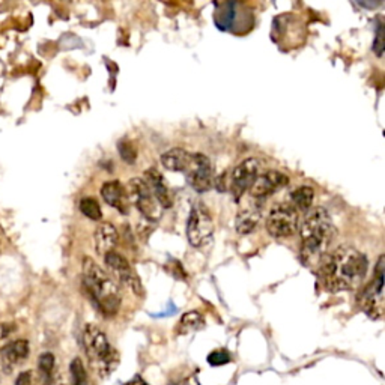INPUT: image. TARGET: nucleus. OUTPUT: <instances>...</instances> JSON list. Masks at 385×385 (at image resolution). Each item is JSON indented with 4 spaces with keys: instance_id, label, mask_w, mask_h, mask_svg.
I'll list each match as a JSON object with an SVG mask.
<instances>
[{
    "instance_id": "7",
    "label": "nucleus",
    "mask_w": 385,
    "mask_h": 385,
    "mask_svg": "<svg viewBox=\"0 0 385 385\" xmlns=\"http://www.w3.org/2000/svg\"><path fill=\"white\" fill-rule=\"evenodd\" d=\"M300 227L298 211L289 203H277L267 217V230L274 238L292 236Z\"/></svg>"
},
{
    "instance_id": "19",
    "label": "nucleus",
    "mask_w": 385,
    "mask_h": 385,
    "mask_svg": "<svg viewBox=\"0 0 385 385\" xmlns=\"http://www.w3.org/2000/svg\"><path fill=\"white\" fill-rule=\"evenodd\" d=\"M190 158H191L190 152H187L182 148H175V149H170V151L163 153L161 163H163V166L169 169L170 172H182L184 173L187 166H189Z\"/></svg>"
},
{
    "instance_id": "16",
    "label": "nucleus",
    "mask_w": 385,
    "mask_h": 385,
    "mask_svg": "<svg viewBox=\"0 0 385 385\" xmlns=\"http://www.w3.org/2000/svg\"><path fill=\"white\" fill-rule=\"evenodd\" d=\"M143 181L146 182L152 196L156 197L157 202L160 203V206L163 208V210H164V208H170L172 206V199H170L166 181H164L163 175L157 169L151 168L145 173V179H143Z\"/></svg>"
},
{
    "instance_id": "3",
    "label": "nucleus",
    "mask_w": 385,
    "mask_h": 385,
    "mask_svg": "<svg viewBox=\"0 0 385 385\" xmlns=\"http://www.w3.org/2000/svg\"><path fill=\"white\" fill-rule=\"evenodd\" d=\"M83 283L98 309L106 316L116 315L122 303V292L112 276H108L92 258L83 259Z\"/></svg>"
},
{
    "instance_id": "29",
    "label": "nucleus",
    "mask_w": 385,
    "mask_h": 385,
    "mask_svg": "<svg viewBox=\"0 0 385 385\" xmlns=\"http://www.w3.org/2000/svg\"><path fill=\"white\" fill-rule=\"evenodd\" d=\"M11 333H13V327L6 324H0V345H4V342H6Z\"/></svg>"
},
{
    "instance_id": "30",
    "label": "nucleus",
    "mask_w": 385,
    "mask_h": 385,
    "mask_svg": "<svg viewBox=\"0 0 385 385\" xmlns=\"http://www.w3.org/2000/svg\"><path fill=\"white\" fill-rule=\"evenodd\" d=\"M124 385H149V384L145 379H143V378H140V377H134L131 381L125 382Z\"/></svg>"
},
{
    "instance_id": "26",
    "label": "nucleus",
    "mask_w": 385,
    "mask_h": 385,
    "mask_svg": "<svg viewBox=\"0 0 385 385\" xmlns=\"http://www.w3.org/2000/svg\"><path fill=\"white\" fill-rule=\"evenodd\" d=\"M232 360L230 358V354L225 349H220V351H214L210 354V357H208V362H210L211 366L217 367V366H223V365H227V362Z\"/></svg>"
},
{
    "instance_id": "10",
    "label": "nucleus",
    "mask_w": 385,
    "mask_h": 385,
    "mask_svg": "<svg viewBox=\"0 0 385 385\" xmlns=\"http://www.w3.org/2000/svg\"><path fill=\"white\" fill-rule=\"evenodd\" d=\"M104 263L107 265V268L115 274L116 279L120 283H124L127 288L130 291H133L136 295L143 296L145 291H143L141 282L137 277L134 270L131 268L130 262L122 255H119V253H116V251H110L104 256Z\"/></svg>"
},
{
    "instance_id": "24",
    "label": "nucleus",
    "mask_w": 385,
    "mask_h": 385,
    "mask_svg": "<svg viewBox=\"0 0 385 385\" xmlns=\"http://www.w3.org/2000/svg\"><path fill=\"white\" fill-rule=\"evenodd\" d=\"M72 385H87V373L80 358H74L70 365Z\"/></svg>"
},
{
    "instance_id": "5",
    "label": "nucleus",
    "mask_w": 385,
    "mask_h": 385,
    "mask_svg": "<svg viewBox=\"0 0 385 385\" xmlns=\"http://www.w3.org/2000/svg\"><path fill=\"white\" fill-rule=\"evenodd\" d=\"M214 235V222L211 213L203 203H196L187 222V238L194 248H203L211 243Z\"/></svg>"
},
{
    "instance_id": "12",
    "label": "nucleus",
    "mask_w": 385,
    "mask_h": 385,
    "mask_svg": "<svg viewBox=\"0 0 385 385\" xmlns=\"http://www.w3.org/2000/svg\"><path fill=\"white\" fill-rule=\"evenodd\" d=\"M288 182H289V178L282 172L268 170L258 176L255 184H253L250 189V196L253 197V199H259V201L265 199V197L283 189L284 185H288Z\"/></svg>"
},
{
    "instance_id": "9",
    "label": "nucleus",
    "mask_w": 385,
    "mask_h": 385,
    "mask_svg": "<svg viewBox=\"0 0 385 385\" xmlns=\"http://www.w3.org/2000/svg\"><path fill=\"white\" fill-rule=\"evenodd\" d=\"M185 178L197 193H205L213 187V166L211 161L203 153H191L189 166H187Z\"/></svg>"
},
{
    "instance_id": "6",
    "label": "nucleus",
    "mask_w": 385,
    "mask_h": 385,
    "mask_svg": "<svg viewBox=\"0 0 385 385\" xmlns=\"http://www.w3.org/2000/svg\"><path fill=\"white\" fill-rule=\"evenodd\" d=\"M358 304L372 319L384 316V256L378 259L375 279L360 292Z\"/></svg>"
},
{
    "instance_id": "23",
    "label": "nucleus",
    "mask_w": 385,
    "mask_h": 385,
    "mask_svg": "<svg viewBox=\"0 0 385 385\" xmlns=\"http://www.w3.org/2000/svg\"><path fill=\"white\" fill-rule=\"evenodd\" d=\"M54 366H56V360H54V355L51 354V352H44V354L39 355L38 369H39L41 377L47 381V384L53 378Z\"/></svg>"
},
{
    "instance_id": "13",
    "label": "nucleus",
    "mask_w": 385,
    "mask_h": 385,
    "mask_svg": "<svg viewBox=\"0 0 385 385\" xmlns=\"http://www.w3.org/2000/svg\"><path fill=\"white\" fill-rule=\"evenodd\" d=\"M29 352L30 348L27 340H14V342L6 343L2 351H0V362H2L6 373H11L15 366L26 361Z\"/></svg>"
},
{
    "instance_id": "25",
    "label": "nucleus",
    "mask_w": 385,
    "mask_h": 385,
    "mask_svg": "<svg viewBox=\"0 0 385 385\" xmlns=\"http://www.w3.org/2000/svg\"><path fill=\"white\" fill-rule=\"evenodd\" d=\"M118 151L120 153V157H122V160L128 164H133L136 161V157H137V152L134 149V146L131 145L130 141H119L118 145Z\"/></svg>"
},
{
    "instance_id": "15",
    "label": "nucleus",
    "mask_w": 385,
    "mask_h": 385,
    "mask_svg": "<svg viewBox=\"0 0 385 385\" xmlns=\"http://www.w3.org/2000/svg\"><path fill=\"white\" fill-rule=\"evenodd\" d=\"M94 241L95 251L100 256H106L107 253L115 251V247L119 243L118 229L112 223H101L95 230Z\"/></svg>"
},
{
    "instance_id": "14",
    "label": "nucleus",
    "mask_w": 385,
    "mask_h": 385,
    "mask_svg": "<svg viewBox=\"0 0 385 385\" xmlns=\"http://www.w3.org/2000/svg\"><path fill=\"white\" fill-rule=\"evenodd\" d=\"M101 196L107 205L116 208L119 213L127 214L130 202L125 187L119 181H108L101 187Z\"/></svg>"
},
{
    "instance_id": "4",
    "label": "nucleus",
    "mask_w": 385,
    "mask_h": 385,
    "mask_svg": "<svg viewBox=\"0 0 385 385\" xmlns=\"http://www.w3.org/2000/svg\"><path fill=\"white\" fill-rule=\"evenodd\" d=\"M83 349L89 365L101 378L112 375L119 365L118 351L108 342L101 328L87 324L83 329Z\"/></svg>"
},
{
    "instance_id": "20",
    "label": "nucleus",
    "mask_w": 385,
    "mask_h": 385,
    "mask_svg": "<svg viewBox=\"0 0 385 385\" xmlns=\"http://www.w3.org/2000/svg\"><path fill=\"white\" fill-rule=\"evenodd\" d=\"M205 325H206V322H205V317L202 316V313L187 312L179 319L178 325H176V334H179V336L191 334V333H196V332H199V329L205 328Z\"/></svg>"
},
{
    "instance_id": "8",
    "label": "nucleus",
    "mask_w": 385,
    "mask_h": 385,
    "mask_svg": "<svg viewBox=\"0 0 385 385\" xmlns=\"http://www.w3.org/2000/svg\"><path fill=\"white\" fill-rule=\"evenodd\" d=\"M128 199L140 211V214L151 222H158L163 215V208L152 196L149 187L141 178H133L128 181Z\"/></svg>"
},
{
    "instance_id": "18",
    "label": "nucleus",
    "mask_w": 385,
    "mask_h": 385,
    "mask_svg": "<svg viewBox=\"0 0 385 385\" xmlns=\"http://www.w3.org/2000/svg\"><path fill=\"white\" fill-rule=\"evenodd\" d=\"M262 218L260 206L250 205L243 208L236 217V232L239 235H248L255 230Z\"/></svg>"
},
{
    "instance_id": "2",
    "label": "nucleus",
    "mask_w": 385,
    "mask_h": 385,
    "mask_svg": "<svg viewBox=\"0 0 385 385\" xmlns=\"http://www.w3.org/2000/svg\"><path fill=\"white\" fill-rule=\"evenodd\" d=\"M301 235V259L305 265H317L327 255L328 246L332 244L334 235V226L332 217L324 208H313L305 215L300 229Z\"/></svg>"
},
{
    "instance_id": "11",
    "label": "nucleus",
    "mask_w": 385,
    "mask_h": 385,
    "mask_svg": "<svg viewBox=\"0 0 385 385\" xmlns=\"http://www.w3.org/2000/svg\"><path fill=\"white\" fill-rule=\"evenodd\" d=\"M262 163L258 158H247L243 163H239L234 169L232 179H230V193L234 194L235 199H239L247 190L251 189L256 178L260 175Z\"/></svg>"
},
{
    "instance_id": "17",
    "label": "nucleus",
    "mask_w": 385,
    "mask_h": 385,
    "mask_svg": "<svg viewBox=\"0 0 385 385\" xmlns=\"http://www.w3.org/2000/svg\"><path fill=\"white\" fill-rule=\"evenodd\" d=\"M239 4L238 2H225V4H218L215 8V14H214V21L215 26L220 30H234L235 27V21L238 18L239 13Z\"/></svg>"
},
{
    "instance_id": "21",
    "label": "nucleus",
    "mask_w": 385,
    "mask_h": 385,
    "mask_svg": "<svg viewBox=\"0 0 385 385\" xmlns=\"http://www.w3.org/2000/svg\"><path fill=\"white\" fill-rule=\"evenodd\" d=\"M313 199H315V191L313 189H310V187H300V189H296L291 194L292 206L296 211L310 210Z\"/></svg>"
},
{
    "instance_id": "22",
    "label": "nucleus",
    "mask_w": 385,
    "mask_h": 385,
    "mask_svg": "<svg viewBox=\"0 0 385 385\" xmlns=\"http://www.w3.org/2000/svg\"><path fill=\"white\" fill-rule=\"evenodd\" d=\"M80 211L87 217L94 220V222H98V220L103 218V211L101 206L98 203V201H95L94 197H84L80 202Z\"/></svg>"
},
{
    "instance_id": "1",
    "label": "nucleus",
    "mask_w": 385,
    "mask_h": 385,
    "mask_svg": "<svg viewBox=\"0 0 385 385\" xmlns=\"http://www.w3.org/2000/svg\"><path fill=\"white\" fill-rule=\"evenodd\" d=\"M367 259L354 247L343 246L317 263V276L329 292L357 289L367 274Z\"/></svg>"
},
{
    "instance_id": "32",
    "label": "nucleus",
    "mask_w": 385,
    "mask_h": 385,
    "mask_svg": "<svg viewBox=\"0 0 385 385\" xmlns=\"http://www.w3.org/2000/svg\"><path fill=\"white\" fill-rule=\"evenodd\" d=\"M49 385H65V384H49Z\"/></svg>"
},
{
    "instance_id": "27",
    "label": "nucleus",
    "mask_w": 385,
    "mask_h": 385,
    "mask_svg": "<svg viewBox=\"0 0 385 385\" xmlns=\"http://www.w3.org/2000/svg\"><path fill=\"white\" fill-rule=\"evenodd\" d=\"M379 20V25L377 26V38L373 41V51L378 58H382L384 54V25H382V18Z\"/></svg>"
},
{
    "instance_id": "31",
    "label": "nucleus",
    "mask_w": 385,
    "mask_h": 385,
    "mask_svg": "<svg viewBox=\"0 0 385 385\" xmlns=\"http://www.w3.org/2000/svg\"><path fill=\"white\" fill-rule=\"evenodd\" d=\"M5 375H8V373H6L5 367L2 366V362H0V382H2V381H4V377H5Z\"/></svg>"
},
{
    "instance_id": "28",
    "label": "nucleus",
    "mask_w": 385,
    "mask_h": 385,
    "mask_svg": "<svg viewBox=\"0 0 385 385\" xmlns=\"http://www.w3.org/2000/svg\"><path fill=\"white\" fill-rule=\"evenodd\" d=\"M15 385H34V377H32V372L29 370L21 372L15 379Z\"/></svg>"
}]
</instances>
